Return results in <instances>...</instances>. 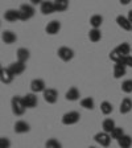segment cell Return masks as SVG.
Here are the masks:
<instances>
[{
    "mask_svg": "<svg viewBox=\"0 0 132 148\" xmlns=\"http://www.w3.org/2000/svg\"><path fill=\"white\" fill-rule=\"evenodd\" d=\"M11 107H12V112L16 115V116H20L25 112V105H24V101H23V97H18L15 95L11 101Z\"/></svg>",
    "mask_w": 132,
    "mask_h": 148,
    "instance_id": "obj_1",
    "label": "cell"
},
{
    "mask_svg": "<svg viewBox=\"0 0 132 148\" xmlns=\"http://www.w3.org/2000/svg\"><path fill=\"white\" fill-rule=\"evenodd\" d=\"M18 11H20V20H21V21L31 20L34 16V12H36L33 5H31V4H21V7H20Z\"/></svg>",
    "mask_w": 132,
    "mask_h": 148,
    "instance_id": "obj_2",
    "label": "cell"
},
{
    "mask_svg": "<svg viewBox=\"0 0 132 148\" xmlns=\"http://www.w3.org/2000/svg\"><path fill=\"white\" fill-rule=\"evenodd\" d=\"M81 119V114L79 112H77V111H69V112H66V114L62 116V124H65V126H71V124H75L78 123Z\"/></svg>",
    "mask_w": 132,
    "mask_h": 148,
    "instance_id": "obj_3",
    "label": "cell"
},
{
    "mask_svg": "<svg viewBox=\"0 0 132 148\" xmlns=\"http://www.w3.org/2000/svg\"><path fill=\"white\" fill-rule=\"evenodd\" d=\"M111 135L107 132H105V131H102V132H98L95 134V136H94V140H95L98 144H101L102 147H108V145L111 144Z\"/></svg>",
    "mask_w": 132,
    "mask_h": 148,
    "instance_id": "obj_4",
    "label": "cell"
},
{
    "mask_svg": "<svg viewBox=\"0 0 132 148\" xmlns=\"http://www.w3.org/2000/svg\"><path fill=\"white\" fill-rule=\"evenodd\" d=\"M57 54H58V57L62 61L69 62V61H71L74 57V50L68 48V46H61L58 49V52H57Z\"/></svg>",
    "mask_w": 132,
    "mask_h": 148,
    "instance_id": "obj_5",
    "label": "cell"
},
{
    "mask_svg": "<svg viewBox=\"0 0 132 148\" xmlns=\"http://www.w3.org/2000/svg\"><path fill=\"white\" fill-rule=\"evenodd\" d=\"M42 94H44V99H45V102L50 103V105L55 103L57 99H58V91H57L55 89H46Z\"/></svg>",
    "mask_w": 132,
    "mask_h": 148,
    "instance_id": "obj_6",
    "label": "cell"
},
{
    "mask_svg": "<svg viewBox=\"0 0 132 148\" xmlns=\"http://www.w3.org/2000/svg\"><path fill=\"white\" fill-rule=\"evenodd\" d=\"M31 90L32 92L37 94V92H44L46 90V86H45V82L40 78H36L31 82Z\"/></svg>",
    "mask_w": 132,
    "mask_h": 148,
    "instance_id": "obj_7",
    "label": "cell"
},
{
    "mask_svg": "<svg viewBox=\"0 0 132 148\" xmlns=\"http://www.w3.org/2000/svg\"><path fill=\"white\" fill-rule=\"evenodd\" d=\"M23 101H24V105L27 108H34L38 103L37 101V97L34 92H31V94H27V95L23 97Z\"/></svg>",
    "mask_w": 132,
    "mask_h": 148,
    "instance_id": "obj_8",
    "label": "cell"
},
{
    "mask_svg": "<svg viewBox=\"0 0 132 148\" xmlns=\"http://www.w3.org/2000/svg\"><path fill=\"white\" fill-rule=\"evenodd\" d=\"M61 29V23L58 20H52L50 23H48V25L45 27V32L48 34H57Z\"/></svg>",
    "mask_w": 132,
    "mask_h": 148,
    "instance_id": "obj_9",
    "label": "cell"
},
{
    "mask_svg": "<svg viewBox=\"0 0 132 148\" xmlns=\"http://www.w3.org/2000/svg\"><path fill=\"white\" fill-rule=\"evenodd\" d=\"M40 11L42 15H52L55 12V7H54V1H42L40 4Z\"/></svg>",
    "mask_w": 132,
    "mask_h": 148,
    "instance_id": "obj_10",
    "label": "cell"
},
{
    "mask_svg": "<svg viewBox=\"0 0 132 148\" xmlns=\"http://www.w3.org/2000/svg\"><path fill=\"white\" fill-rule=\"evenodd\" d=\"M4 20L8 23H15L20 20V11L18 9H8L4 12Z\"/></svg>",
    "mask_w": 132,
    "mask_h": 148,
    "instance_id": "obj_11",
    "label": "cell"
},
{
    "mask_svg": "<svg viewBox=\"0 0 132 148\" xmlns=\"http://www.w3.org/2000/svg\"><path fill=\"white\" fill-rule=\"evenodd\" d=\"M8 69L11 70V73L16 77V75H20L21 73H24L25 64H23V62H20V61H16V62H12V64L9 65Z\"/></svg>",
    "mask_w": 132,
    "mask_h": 148,
    "instance_id": "obj_12",
    "label": "cell"
},
{
    "mask_svg": "<svg viewBox=\"0 0 132 148\" xmlns=\"http://www.w3.org/2000/svg\"><path fill=\"white\" fill-rule=\"evenodd\" d=\"M13 78H15V75L11 73V70H9L8 68H1L0 69V79H1L3 83L8 85V83H11L13 81Z\"/></svg>",
    "mask_w": 132,
    "mask_h": 148,
    "instance_id": "obj_13",
    "label": "cell"
},
{
    "mask_svg": "<svg viewBox=\"0 0 132 148\" xmlns=\"http://www.w3.org/2000/svg\"><path fill=\"white\" fill-rule=\"evenodd\" d=\"M116 24L119 25L122 29H124V31H132V24L128 20V17H126V16H122V15L118 16L116 17Z\"/></svg>",
    "mask_w": 132,
    "mask_h": 148,
    "instance_id": "obj_14",
    "label": "cell"
},
{
    "mask_svg": "<svg viewBox=\"0 0 132 148\" xmlns=\"http://www.w3.org/2000/svg\"><path fill=\"white\" fill-rule=\"evenodd\" d=\"M13 130H15L16 134H27V132H29L31 127H29V124H28L27 122H24V120H17L15 123Z\"/></svg>",
    "mask_w": 132,
    "mask_h": 148,
    "instance_id": "obj_15",
    "label": "cell"
},
{
    "mask_svg": "<svg viewBox=\"0 0 132 148\" xmlns=\"http://www.w3.org/2000/svg\"><path fill=\"white\" fill-rule=\"evenodd\" d=\"M126 71H127V66L123 64V62H116L114 66V77L116 79L122 78L123 75H126Z\"/></svg>",
    "mask_w": 132,
    "mask_h": 148,
    "instance_id": "obj_16",
    "label": "cell"
},
{
    "mask_svg": "<svg viewBox=\"0 0 132 148\" xmlns=\"http://www.w3.org/2000/svg\"><path fill=\"white\" fill-rule=\"evenodd\" d=\"M1 40H3L4 44H7V45H11V44L16 42V40H17V36H16L13 32H11V31H4L3 34H1Z\"/></svg>",
    "mask_w": 132,
    "mask_h": 148,
    "instance_id": "obj_17",
    "label": "cell"
},
{
    "mask_svg": "<svg viewBox=\"0 0 132 148\" xmlns=\"http://www.w3.org/2000/svg\"><path fill=\"white\" fill-rule=\"evenodd\" d=\"M81 97L79 94V90L77 89V87H70V89L66 91V95H65V98H66V101H70V102H75L78 101Z\"/></svg>",
    "mask_w": 132,
    "mask_h": 148,
    "instance_id": "obj_18",
    "label": "cell"
},
{
    "mask_svg": "<svg viewBox=\"0 0 132 148\" xmlns=\"http://www.w3.org/2000/svg\"><path fill=\"white\" fill-rule=\"evenodd\" d=\"M132 110V99L129 98H124L120 103V107H119V111L122 114H128L129 111Z\"/></svg>",
    "mask_w": 132,
    "mask_h": 148,
    "instance_id": "obj_19",
    "label": "cell"
},
{
    "mask_svg": "<svg viewBox=\"0 0 132 148\" xmlns=\"http://www.w3.org/2000/svg\"><path fill=\"white\" fill-rule=\"evenodd\" d=\"M16 56H17V61L23 62V64H25V62L29 60V57H31L29 50H28L27 48H20V49L17 50V53H16Z\"/></svg>",
    "mask_w": 132,
    "mask_h": 148,
    "instance_id": "obj_20",
    "label": "cell"
},
{
    "mask_svg": "<svg viewBox=\"0 0 132 148\" xmlns=\"http://www.w3.org/2000/svg\"><path fill=\"white\" fill-rule=\"evenodd\" d=\"M116 142L120 148H131L132 147V138L129 135H126V134H124L119 140H116Z\"/></svg>",
    "mask_w": 132,
    "mask_h": 148,
    "instance_id": "obj_21",
    "label": "cell"
},
{
    "mask_svg": "<svg viewBox=\"0 0 132 148\" xmlns=\"http://www.w3.org/2000/svg\"><path fill=\"white\" fill-rule=\"evenodd\" d=\"M115 122L111 118H107V119H105L103 120V123H102V128H103V131L105 132H107V134H111L112 132V130L115 128Z\"/></svg>",
    "mask_w": 132,
    "mask_h": 148,
    "instance_id": "obj_22",
    "label": "cell"
},
{
    "mask_svg": "<svg viewBox=\"0 0 132 148\" xmlns=\"http://www.w3.org/2000/svg\"><path fill=\"white\" fill-rule=\"evenodd\" d=\"M54 7H55V12H64L69 7V0H55Z\"/></svg>",
    "mask_w": 132,
    "mask_h": 148,
    "instance_id": "obj_23",
    "label": "cell"
},
{
    "mask_svg": "<svg viewBox=\"0 0 132 148\" xmlns=\"http://www.w3.org/2000/svg\"><path fill=\"white\" fill-rule=\"evenodd\" d=\"M102 23H103V17H102L101 15H94V16H91V18H90V25H91L92 28H95V29H99V28H101Z\"/></svg>",
    "mask_w": 132,
    "mask_h": 148,
    "instance_id": "obj_24",
    "label": "cell"
},
{
    "mask_svg": "<svg viewBox=\"0 0 132 148\" xmlns=\"http://www.w3.org/2000/svg\"><path fill=\"white\" fill-rule=\"evenodd\" d=\"M116 49H118V52H119L120 54L123 56V57H127V56H129V53H131V46H129L128 42L120 44Z\"/></svg>",
    "mask_w": 132,
    "mask_h": 148,
    "instance_id": "obj_25",
    "label": "cell"
},
{
    "mask_svg": "<svg viewBox=\"0 0 132 148\" xmlns=\"http://www.w3.org/2000/svg\"><path fill=\"white\" fill-rule=\"evenodd\" d=\"M89 38H90V41H92V42H98V41L102 38L101 31H99V29H95V28H92L91 31L89 32Z\"/></svg>",
    "mask_w": 132,
    "mask_h": 148,
    "instance_id": "obj_26",
    "label": "cell"
},
{
    "mask_svg": "<svg viewBox=\"0 0 132 148\" xmlns=\"http://www.w3.org/2000/svg\"><path fill=\"white\" fill-rule=\"evenodd\" d=\"M101 111L103 112L105 115H110L112 111H114V107H112V105H111L110 102L105 101L101 103Z\"/></svg>",
    "mask_w": 132,
    "mask_h": 148,
    "instance_id": "obj_27",
    "label": "cell"
},
{
    "mask_svg": "<svg viewBox=\"0 0 132 148\" xmlns=\"http://www.w3.org/2000/svg\"><path fill=\"white\" fill-rule=\"evenodd\" d=\"M94 105H95V103H94V99H92L91 97H87V98L81 101V106H82L83 108H86V110H92Z\"/></svg>",
    "mask_w": 132,
    "mask_h": 148,
    "instance_id": "obj_28",
    "label": "cell"
},
{
    "mask_svg": "<svg viewBox=\"0 0 132 148\" xmlns=\"http://www.w3.org/2000/svg\"><path fill=\"white\" fill-rule=\"evenodd\" d=\"M110 135H111V138H112V139H115V140H119V139L124 135V130L122 128V127H115Z\"/></svg>",
    "mask_w": 132,
    "mask_h": 148,
    "instance_id": "obj_29",
    "label": "cell"
},
{
    "mask_svg": "<svg viewBox=\"0 0 132 148\" xmlns=\"http://www.w3.org/2000/svg\"><path fill=\"white\" fill-rule=\"evenodd\" d=\"M110 60H111V61H114L115 64H116V62H120L122 60H123V56L120 54V53L118 52V49L115 48L114 50H111V52H110Z\"/></svg>",
    "mask_w": 132,
    "mask_h": 148,
    "instance_id": "obj_30",
    "label": "cell"
},
{
    "mask_svg": "<svg viewBox=\"0 0 132 148\" xmlns=\"http://www.w3.org/2000/svg\"><path fill=\"white\" fill-rule=\"evenodd\" d=\"M45 148H62V144L57 139H49L45 143Z\"/></svg>",
    "mask_w": 132,
    "mask_h": 148,
    "instance_id": "obj_31",
    "label": "cell"
},
{
    "mask_svg": "<svg viewBox=\"0 0 132 148\" xmlns=\"http://www.w3.org/2000/svg\"><path fill=\"white\" fill-rule=\"evenodd\" d=\"M122 91H124L126 94L132 92V79H126L122 83Z\"/></svg>",
    "mask_w": 132,
    "mask_h": 148,
    "instance_id": "obj_32",
    "label": "cell"
},
{
    "mask_svg": "<svg viewBox=\"0 0 132 148\" xmlns=\"http://www.w3.org/2000/svg\"><path fill=\"white\" fill-rule=\"evenodd\" d=\"M0 148H11V140L8 138H0Z\"/></svg>",
    "mask_w": 132,
    "mask_h": 148,
    "instance_id": "obj_33",
    "label": "cell"
},
{
    "mask_svg": "<svg viewBox=\"0 0 132 148\" xmlns=\"http://www.w3.org/2000/svg\"><path fill=\"white\" fill-rule=\"evenodd\" d=\"M120 62H123L126 66H129V68H132V56H127V57H123V60Z\"/></svg>",
    "mask_w": 132,
    "mask_h": 148,
    "instance_id": "obj_34",
    "label": "cell"
},
{
    "mask_svg": "<svg viewBox=\"0 0 132 148\" xmlns=\"http://www.w3.org/2000/svg\"><path fill=\"white\" fill-rule=\"evenodd\" d=\"M29 1H31L33 5H37V4H41V3H42L44 0H29Z\"/></svg>",
    "mask_w": 132,
    "mask_h": 148,
    "instance_id": "obj_35",
    "label": "cell"
},
{
    "mask_svg": "<svg viewBox=\"0 0 132 148\" xmlns=\"http://www.w3.org/2000/svg\"><path fill=\"white\" fill-rule=\"evenodd\" d=\"M120 4H123V5H127V4H129L132 1V0H119Z\"/></svg>",
    "mask_w": 132,
    "mask_h": 148,
    "instance_id": "obj_36",
    "label": "cell"
},
{
    "mask_svg": "<svg viewBox=\"0 0 132 148\" xmlns=\"http://www.w3.org/2000/svg\"><path fill=\"white\" fill-rule=\"evenodd\" d=\"M127 17H128V20H129V21H131V24H132V9H131V11H129V12H128V16H127Z\"/></svg>",
    "mask_w": 132,
    "mask_h": 148,
    "instance_id": "obj_37",
    "label": "cell"
},
{
    "mask_svg": "<svg viewBox=\"0 0 132 148\" xmlns=\"http://www.w3.org/2000/svg\"><path fill=\"white\" fill-rule=\"evenodd\" d=\"M89 148H95V147H89Z\"/></svg>",
    "mask_w": 132,
    "mask_h": 148,
    "instance_id": "obj_38",
    "label": "cell"
},
{
    "mask_svg": "<svg viewBox=\"0 0 132 148\" xmlns=\"http://www.w3.org/2000/svg\"><path fill=\"white\" fill-rule=\"evenodd\" d=\"M54 1H55V0H54Z\"/></svg>",
    "mask_w": 132,
    "mask_h": 148,
    "instance_id": "obj_39",
    "label": "cell"
}]
</instances>
